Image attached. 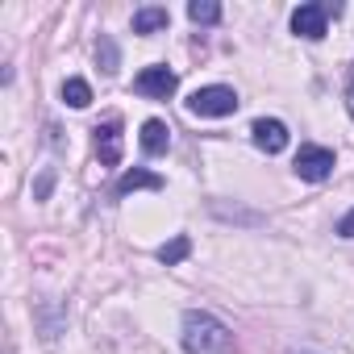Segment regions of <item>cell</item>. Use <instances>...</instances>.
Returning a JSON list of instances; mask_svg holds the SVG:
<instances>
[{"label": "cell", "mask_w": 354, "mask_h": 354, "mask_svg": "<svg viewBox=\"0 0 354 354\" xmlns=\"http://www.w3.org/2000/svg\"><path fill=\"white\" fill-rule=\"evenodd\" d=\"M184 350L188 354H230L234 350V333L205 308L184 313Z\"/></svg>", "instance_id": "obj_1"}, {"label": "cell", "mask_w": 354, "mask_h": 354, "mask_svg": "<svg viewBox=\"0 0 354 354\" xmlns=\"http://www.w3.org/2000/svg\"><path fill=\"white\" fill-rule=\"evenodd\" d=\"M188 113H196V117H230V113H238V92L234 88H221V84L196 88L188 96Z\"/></svg>", "instance_id": "obj_2"}, {"label": "cell", "mask_w": 354, "mask_h": 354, "mask_svg": "<svg viewBox=\"0 0 354 354\" xmlns=\"http://www.w3.org/2000/svg\"><path fill=\"white\" fill-rule=\"evenodd\" d=\"M296 175L308 180V184L329 180V175H333V150H325V146H300L296 150Z\"/></svg>", "instance_id": "obj_3"}, {"label": "cell", "mask_w": 354, "mask_h": 354, "mask_svg": "<svg viewBox=\"0 0 354 354\" xmlns=\"http://www.w3.org/2000/svg\"><path fill=\"white\" fill-rule=\"evenodd\" d=\"M329 13H337V9H329V5H300V9L292 13V34H296V38H308V42L325 38Z\"/></svg>", "instance_id": "obj_4"}, {"label": "cell", "mask_w": 354, "mask_h": 354, "mask_svg": "<svg viewBox=\"0 0 354 354\" xmlns=\"http://www.w3.org/2000/svg\"><path fill=\"white\" fill-rule=\"evenodd\" d=\"M175 88H180V80H175V71H167V67H146V71H138V80H133V92L154 96V100H167Z\"/></svg>", "instance_id": "obj_5"}, {"label": "cell", "mask_w": 354, "mask_h": 354, "mask_svg": "<svg viewBox=\"0 0 354 354\" xmlns=\"http://www.w3.org/2000/svg\"><path fill=\"white\" fill-rule=\"evenodd\" d=\"M250 138H254V146H259V150L279 154V150L288 146V125H283V121H275V117H259V121L250 125Z\"/></svg>", "instance_id": "obj_6"}, {"label": "cell", "mask_w": 354, "mask_h": 354, "mask_svg": "<svg viewBox=\"0 0 354 354\" xmlns=\"http://www.w3.org/2000/svg\"><path fill=\"white\" fill-rule=\"evenodd\" d=\"M96 154H100L104 167H117L121 162V121L96 125Z\"/></svg>", "instance_id": "obj_7"}, {"label": "cell", "mask_w": 354, "mask_h": 354, "mask_svg": "<svg viewBox=\"0 0 354 354\" xmlns=\"http://www.w3.org/2000/svg\"><path fill=\"white\" fill-rule=\"evenodd\" d=\"M138 188H150V192H162V175H154V171H142V167H133V171H125L121 180H117V196H129V192H138Z\"/></svg>", "instance_id": "obj_8"}, {"label": "cell", "mask_w": 354, "mask_h": 354, "mask_svg": "<svg viewBox=\"0 0 354 354\" xmlns=\"http://www.w3.org/2000/svg\"><path fill=\"white\" fill-rule=\"evenodd\" d=\"M167 146H171V129H167V121L150 117V121L142 125V150H146V154H167Z\"/></svg>", "instance_id": "obj_9"}, {"label": "cell", "mask_w": 354, "mask_h": 354, "mask_svg": "<svg viewBox=\"0 0 354 354\" xmlns=\"http://www.w3.org/2000/svg\"><path fill=\"white\" fill-rule=\"evenodd\" d=\"M167 21H171V13H167V9H158V5L138 9V13H133V34H154V30H167Z\"/></svg>", "instance_id": "obj_10"}, {"label": "cell", "mask_w": 354, "mask_h": 354, "mask_svg": "<svg viewBox=\"0 0 354 354\" xmlns=\"http://www.w3.org/2000/svg\"><path fill=\"white\" fill-rule=\"evenodd\" d=\"M188 254H192V238H184V234L158 246V263H167V267H175V263H184Z\"/></svg>", "instance_id": "obj_11"}, {"label": "cell", "mask_w": 354, "mask_h": 354, "mask_svg": "<svg viewBox=\"0 0 354 354\" xmlns=\"http://www.w3.org/2000/svg\"><path fill=\"white\" fill-rule=\"evenodd\" d=\"M188 17H192L196 26H217V21H221V5H217V0H192V5H188Z\"/></svg>", "instance_id": "obj_12"}, {"label": "cell", "mask_w": 354, "mask_h": 354, "mask_svg": "<svg viewBox=\"0 0 354 354\" xmlns=\"http://www.w3.org/2000/svg\"><path fill=\"white\" fill-rule=\"evenodd\" d=\"M63 100H67L71 109H88V104H92V88H88L84 80H67V84H63Z\"/></svg>", "instance_id": "obj_13"}, {"label": "cell", "mask_w": 354, "mask_h": 354, "mask_svg": "<svg viewBox=\"0 0 354 354\" xmlns=\"http://www.w3.org/2000/svg\"><path fill=\"white\" fill-rule=\"evenodd\" d=\"M96 59H100V67L113 75L117 71V46H113V38H100V46H96Z\"/></svg>", "instance_id": "obj_14"}, {"label": "cell", "mask_w": 354, "mask_h": 354, "mask_svg": "<svg viewBox=\"0 0 354 354\" xmlns=\"http://www.w3.org/2000/svg\"><path fill=\"white\" fill-rule=\"evenodd\" d=\"M50 188H55V171H42V180H38V188H34V201H46Z\"/></svg>", "instance_id": "obj_15"}, {"label": "cell", "mask_w": 354, "mask_h": 354, "mask_svg": "<svg viewBox=\"0 0 354 354\" xmlns=\"http://www.w3.org/2000/svg\"><path fill=\"white\" fill-rule=\"evenodd\" d=\"M337 234H342V238H354V209H350V213L337 221Z\"/></svg>", "instance_id": "obj_16"}, {"label": "cell", "mask_w": 354, "mask_h": 354, "mask_svg": "<svg viewBox=\"0 0 354 354\" xmlns=\"http://www.w3.org/2000/svg\"><path fill=\"white\" fill-rule=\"evenodd\" d=\"M346 104H350V117H354V84H350V96H346Z\"/></svg>", "instance_id": "obj_17"}]
</instances>
